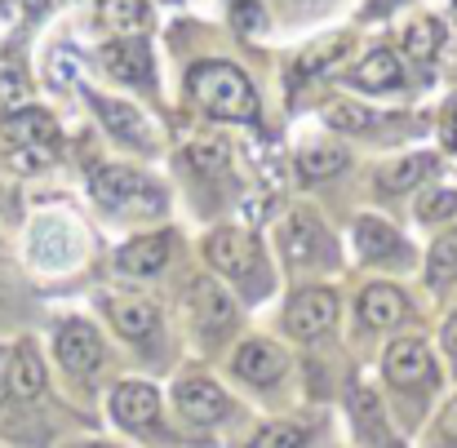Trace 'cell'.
Masks as SVG:
<instances>
[{"mask_svg":"<svg viewBox=\"0 0 457 448\" xmlns=\"http://www.w3.org/2000/svg\"><path fill=\"white\" fill-rule=\"evenodd\" d=\"M187 94L213 120H236V125H253L258 120V89L231 62H200V67H191Z\"/></svg>","mask_w":457,"mask_h":448,"instance_id":"cell-1","label":"cell"},{"mask_svg":"<svg viewBox=\"0 0 457 448\" xmlns=\"http://www.w3.org/2000/svg\"><path fill=\"white\" fill-rule=\"evenodd\" d=\"M89 191H94L98 204H107L116 213H160L164 209V191L155 187L152 178H143L134 169H120V164L94 169L89 173Z\"/></svg>","mask_w":457,"mask_h":448,"instance_id":"cell-2","label":"cell"},{"mask_svg":"<svg viewBox=\"0 0 457 448\" xmlns=\"http://www.w3.org/2000/svg\"><path fill=\"white\" fill-rule=\"evenodd\" d=\"M4 138L18 151H27V155H18L22 169H36V164H49V160H54L58 125H54V116L40 112V107H18V112L4 120Z\"/></svg>","mask_w":457,"mask_h":448,"instance_id":"cell-3","label":"cell"},{"mask_svg":"<svg viewBox=\"0 0 457 448\" xmlns=\"http://www.w3.org/2000/svg\"><path fill=\"white\" fill-rule=\"evenodd\" d=\"M285 253L294 267H328L333 262V240L324 231L320 218H311L306 209H294L285 222Z\"/></svg>","mask_w":457,"mask_h":448,"instance_id":"cell-4","label":"cell"},{"mask_svg":"<svg viewBox=\"0 0 457 448\" xmlns=\"http://www.w3.org/2000/svg\"><path fill=\"white\" fill-rule=\"evenodd\" d=\"M204 258L222 276H249L258 267V240L249 231H240V227H222V231H213L204 240Z\"/></svg>","mask_w":457,"mask_h":448,"instance_id":"cell-5","label":"cell"},{"mask_svg":"<svg viewBox=\"0 0 457 448\" xmlns=\"http://www.w3.org/2000/svg\"><path fill=\"white\" fill-rule=\"evenodd\" d=\"M54 355H58L62 369H71V373L85 377V373H94V369L103 364V342H98L94 324L67 319V324H58V333H54Z\"/></svg>","mask_w":457,"mask_h":448,"instance_id":"cell-6","label":"cell"},{"mask_svg":"<svg viewBox=\"0 0 457 448\" xmlns=\"http://www.w3.org/2000/svg\"><path fill=\"white\" fill-rule=\"evenodd\" d=\"M333 324H337V298L328 289H303L285 311V328L294 337H306V342L324 337Z\"/></svg>","mask_w":457,"mask_h":448,"instance_id":"cell-7","label":"cell"},{"mask_svg":"<svg viewBox=\"0 0 457 448\" xmlns=\"http://www.w3.org/2000/svg\"><path fill=\"white\" fill-rule=\"evenodd\" d=\"M173 400H178V413H182L187 422H195V427H213V422H222V418L231 413L227 391H222L218 382H209V377H187V382H178Z\"/></svg>","mask_w":457,"mask_h":448,"instance_id":"cell-8","label":"cell"},{"mask_svg":"<svg viewBox=\"0 0 457 448\" xmlns=\"http://www.w3.org/2000/svg\"><path fill=\"white\" fill-rule=\"evenodd\" d=\"M431 377H436V364H431L427 342H418V337H400V342L386 351V382H391V386L413 391V386H427Z\"/></svg>","mask_w":457,"mask_h":448,"instance_id":"cell-9","label":"cell"},{"mask_svg":"<svg viewBox=\"0 0 457 448\" xmlns=\"http://www.w3.org/2000/svg\"><path fill=\"white\" fill-rule=\"evenodd\" d=\"M187 302H191V319L200 324V333L218 337V333H227L236 324V302H231V294L218 280H191Z\"/></svg>","mask_w":457,"mask_h":448,"instance_id":"cell-10","label":"cell"},{"mask_svg":"<svg viewBox=\"0 0 457 448\" xmlns=\"http://www.w3.org/2000/svg\"><path fill=\"white\" fill-rule=\"evenodd\" d=\"M112 418L129 431H147L160 422V395L147 382H120L112 391Z\"/></svg>","mask_w":457,"mask_h":448,"instance_id":"cell-11","label":"cell"},{"mask_svg":"<svg viewBox=\"0 0 457 448\" xmlns=\"http://www.w3.org/2000/svg\"><path fill=\"white\" fill-rule=\"evenodd\" d=\"M107 315L120 328V337H129V342H152L160 333V306L147 298H112Z\"/></svg>","mask_w":457,"mask_h":448,"instance_id":"cell-12","label":"cell"},{"mask_svg":"<svg viewBox=\"0 0 457 448\" xmlns=\"http://www.w3.org/2000/svg\"><path fill=\"white\" fill-rule=\"evenodd\" d=\"M355 249L369 258V262H404L409 258V245L395 236L391 222L382 218H360L355 222Z\"/></svg>","mask_w":457,"mask_h":448,"instance_id":"cell-13","label":"cell"},{"mask_svg":"<svg viewBox=\"0 0 457 448\" xmlns=\"http://www.w3.org/2000/svg\"><path fill=\"white\" fill-rule=\"evenodd\" d=\"M285 351L280 346H271V342H245L240 351H236V360H231V369L245 377V382H253V386H271L280 373H285Z\"/></svg>","mask_w":457,"mask_h":448,"instance_id":"cell-14","label":"cell"},{"mask_svg":"<svg viewBox=\"0 0 457 448\" xmlns=\"http://www.w3.org/2000/svg\"><path fill=\"white\" fill-rule=\"evenodd\" d=\"M169 249H173V236H164V231L138 236V240H129V245L116 253V267H120L125 276H155V271H164Z\"/></svg>","mask_w":457,"mask_h":448,"instance_id":"cell-15","label":"cell"},{"mask_svg":"<svg viewBox=\"0 0 457 448\" xmlns=\"http://www.w3.org/2000/svg\"><path fill=\"white\" fill-rule=\"evenodd\" d=\"M103 67L116 76V80H129V85H152V49L143 40H112L103 49Z\"/></svg>","mask_w":457,"mask_h":448,"instance_id":"cell-16","label":"cell"},{"mask_svg":"<svg viewBox=\"0 0 457 448\" xmlns=\"http://www.w3.org/2000/svg\"><path fill=\"white\" fill-rule=\"evenodd\" d=\"M404 315H409V302L395 285H369L360 294V319L369 328H395Z\"/></svg>","mask_w":457,"mask_h":448,"instance_id":"cell-17","label":"cell"},{"mask_svg":"<svg viewBox=\"0 0 457 448\" xmlns=\"http://www.w3.org/2000/svg\"><path fill=\"white\" fill-rule=\"evenodd\" d=\"M351 85L355 89H369V94H382V89H400L404 85V71H400V58L391 49H373L355 71H351Z\"/></svg>","mask_w":457,"mask_h":448,"instance_id":"cell-18","label":"cell"},{"mask_svg":"<svg viewBox=\"0 0 457 448\" xmlns=\"http://www.w3.org/2000/svg\"><path fill=\"white\" fill-rule=\"evenodd\" d=\"M94 107H98L103 125H107L116 138L138 143V147H152V129H147V120H143L138 107H129V103H112V98H98V94H94Z\"/></svg>","mask_w":457,"mask_h":448,"instance_id":"cell-19","label":"cell"},{"mask_svg":"<svg viewBox=\"0 0 457 448\" xmlns=\"http://www.w3.org/2000/svg\"><path fill=\"white\" fill-rule=\"evenodd\" d=\"M9 391L18 400H36L45 391V364L31 342H18V351L9 355Z\"/></svg>","mask_w":457,"mask_h":448,"instance_id":"cell-20","label":"cell"},{"mask_svg":"<svg viewBox=\"0 0 457 448\" xmlns=\"http://www.w3.org/2000/svg\"><path fill=\"white\" fill-rule=\"evenodd\" d=\"M436 169H440V160L436 155H427V151H418V155H404V160H395V164H386L382 173H378V187H386V191H409V187H422L427 178H436Z\"/></svg>","mask_w":457,"mask_h":448,"instance_id":"cell-21","label":"cell"},{"mask_svg":"<svg viewBox=\"0 0 457 448\" xmlns=\"http://www.w3.org/2000/svg\"><path fill=\"white\" fill-rule=\"evenodd\" d=\"M103 22L120 40H138L152 27V9H147V0H103Z\"/></svg>","mask_w":457,"mask_h":448,"instance_id":"cell-22","label":"cell"},{"mask_svg":"<svg viewBox=\"0 0 457 448\" xmlns=\"http://www.w3.org/2000/svg\"><path fill=\"white\" fill-rule=\"evenodd\" d=\"M351 49V36H324L311 49H303V58L294 62V76H324L333 62H342Z\"/></svg>","mask_w":457,"mask_h":448,"instance_id":"cell-23","label":"cell"},{"mask_svg":"<svg viewBox=\"0 0 457 448\" xmlns=\"http://www.w3.org/2000/svg\"><path fill=\"white\" fill-rule=\"evenodd\" d=\"M440 45H445V27L436 18H418V22L404 27V54L413 62H431L440 54Z\"/></svg>","mask_w":457,"mask_h":448,"instance_id":"cell-24","label":"cell"},{"mask_svg":"<svg viewBox=\"0 0 457 448\" xmlns=\"http://www.w3.org/2000/svg\"><path fill=\"white\" fill-rule=\"evenodd\" d=\"M427 280H431L436 289H449V285H457V231L440 236V240L431 245V258H427Z\"/></svg>","mask_w":457,"mask_h":448,"instance_id":"cell-25","label":"cell"},{"mask_svg":"<svg viewBox=\"0 0 457 448\" xmlns=\"http://www.w3.org/2000/svg\"><path fill=\"white\" fill-rule=\"evenodd\" d=\"M324 120H328L333 129H346V134H369V129L378 125V116H373L369 107H360V103H346V98L328 103V107H324Z\"/></svg>","mask_w":457,"mask_h":448,"instance_id":"cell-26","label":"cell"},{"mask_svg":"<svg viewBox=\"0 0 457 448\" xmlns=\"http://www.w3.org/2000/svg\"><path fill=\"white\" fill-rule=\"evenodd\" d=\"M346 169V151H333V147H306L298 155V173L303 178H333V173H342Z\"/></svg>","mask_w":457,"mask_h":448,"instance_id":"cell-27","label":"cell"},{"mask_svg":"<svg viewBox=\"0 0 457 448\" xmlns=\"http://www.w3.org/2000/svg\"><path fill=\"white\" fill-rule=\"evenodd\" d=\"M187 160L204 173V178H218L227 164H231V151H227V143L222 138H195L191 143V151H187Z\"/></svg>","mask_w":457,"mask_h":448,"instance_id":"cell-28","label":"cell"},{"mask_svg":"<svg viewBox=\"0 0 457 448\" xmlns=\"http://www.w3.org/2000/svg\"><path fill=\"white\" fill-rule=\"evenodd\" d=\"M457 213V191H427L418 200V218L422 222H449Z\"/></svg>","mask_w":457,"mask_h":448,"instance_id":"cell-29","label":"cell"},{"mask_svg":"<svg viewBox=\"0 0 457 448\" xmlns=\"http://www.w3.org/2000/svg\"><path fill=\"white\" fill-rule=\"evenodd\" d=\"M253 448H306V431L280 422V427H267V431L253 440Z\"/></svg>","mask_w":457,"mask_h":448,"instance_id":"cell-30","label":"cell"},{"mask_svg":"<svg viewBox=\"0 0 457 448\" xmlns=\"http://www.w3.org/2000/svg\"><path fill=\"white\" fill-rule=\"evenodd\" d=\"M27 103V80L18 71H0V107L4 112H18Z\"/></svg>","mask_w":457,"mask_h":448,"instance_id":"cell-31","label":"cell"},{"mask_svg":"<svg viewBox=\"0 0 457 448\" xmlns=\"http://www.w3.org/2000/svg\"><path fill=\"white\" fill-rule=\"evenodd\" d=\"M236 27H240L245 36H258V31L267 27L262 4H258V0H236Z\"/></svg>","mask_w":457,"mask_h":448,"instance_id":"cell-32","label":"cell"},{"mask_svg":"<svg viewBox=\"0 0 457 448\" xmlns=\"http://www.w3.org/2000/svg\"><path fill=\"white\" fill-rule=\"evenodd\" d=\"M440 134H445V143L457 151V94L445 103V120H440Z\"/></svg>","mask_w":457,"mask_h":448,"instance_id":"cell-33","label":"cell"},{"mask_svg":"<svg viewBox=\"0 0 457 448\" xmlns=\"http://www.w3.org/2000/svg\"><path fill=\"white\" fill-rule=\"evenodd\" d=\"M440 436H445V444H457V400L445 409V418H440Z\"/></svg>","mask_w":457,"mask_h":448,"instance_id":"cell-34","label":"cell"},{"mask_svg":"<svg viewBox=\"0 0 457 448\" xmlns=\"http://www.w3.org/2000/svg\"><path fill=\"white\" fill-rule=\"evenodd\" d=\"M440 337H445V351H449V355H457V315H449V319H445V333H440Z\"/></svg>","mask_w":457,"mask_h":448,"instance_id":"cell-35","label":"cell"},{"mask_svg":"<svg viewBox=\"0 0 457 448\" xmlns=\"http://www.w3.org/2000/svg\"><path fill=\"white\" fill-rule=\"evenodd\" d=\"M4 386H9V351L0 346V395H4Z\"/></svg>","mask_w":457,"mask_h":448,"instance_id":"cell-36","label":"cell"},{"mask_svg":"<svg viewBox=\"0 0 457 448\" xmlns=\"http://www.w3.org/2000/svg\"><path fill=\"white\" fill-rule=\"evenodd\" d=\"M80 448H116V444H80Z\"/></svg>","mask_w":457,"mask_h":448,"instance_id":"cell-37","label":"cell"}]
</instances>
